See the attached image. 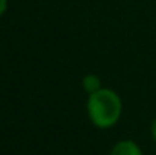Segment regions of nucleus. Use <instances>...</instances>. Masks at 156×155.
<instances>
[{"label": "nucleus", "instance_id": "obj_1", "mask_svg": "<svg viewBox=\"0 0 156 155\" xmlns=\"http://www.w3.org/2000/svg\"><path fill=\"white\" fill-rule=\"evenodd\" d=\"M87 113L96 128L109 129L118 123L123 113V102L114 90L100 88L99 91L88 94Z\"/></svg>", "mask_w": 156, "mask_h": 155}, {"label": "nucleus", "instance_id": "obj_2", "mask_svg": "<svg viewBox=\"0 0 156 155\" xmlns=\"http://www.w3.org/2000/svg\"><path fill=\"white\" fill-rule=\"evenodd\" d=\"M109 155H144V154H143V151H141V148H140V145L136 142L126 138V140L117 142L112 146Z\"/></svg>", "mask_w": 156, "mask_h": 155}, {"label": "nucleus", "instance_id": "obj_3", "mask_svg": "<svg viewBox=\"0 0 156 155\" xmlns=\"http://www.w3.org/2000/svg\"><path fill=\"white\" fill-rule=\"evenodd\" d=\"M82 88H83V91L87 94H93V93H96V91H99L102 88V81L94 73L85 75L83 79H82Z\"/></svg>", "mask_w": 156, "mask_h": 155}, {"label": "nucleus", "instance_id": "obj_4", "mask_svg": "<svg viewBox=\"0 0 156 155\" xmlns=\"http://www.w3.org/2000/svg\"><path fill=\"white\" fill-rule=\"evenodd\" d=\"M8 9V0H0V17L6 12Z\"/></svg>", "mask_w": 156, "mask_h": 155}, {"label": "nucleus", "instance_id": "obj_5", "mask_svg": "<svg viewBox=\"0 0 156 155\" xmlns=\"http://www.w3.org/2000/svg\"><path fill=\"white\" fill-rule=\"evenodd\" d=\"M150 132H152V138L155 140L156 143V119L153 120V123H152V128H150Z\"/></svg>", "mask_w": 156, "mask_h": 155}]
</instances>
